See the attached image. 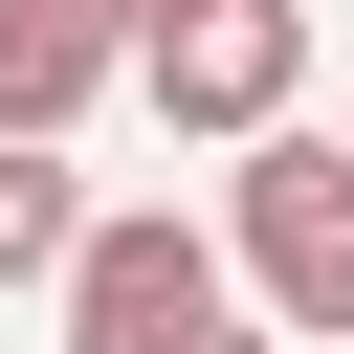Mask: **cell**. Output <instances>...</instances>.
<instances>
[{"mask_svg": "<svg viewBox=\"0 0 354 354\" xmlns=\"http://www.w3.org/2000/svg\"><path fill=\"white\" fill-rule=\"evenodd\" d=\"M199 332H221V243L177 199H111L66 266V354H199Z\"/></svg>", "mask_w": 354, "mask_h": 354, "instance_id": "cell-3", "label": "cell"}, {"mask_svg": "<svg viewBox=\"0 0 354 354\" xmlns=\"http://www.w3.org/2000/svg\"><path fill=\"white\" fill-rule=\"evenodd\" d=\"M66 266H88V199L44 133H0V288H66Z\"/></svg>", "mask_w": 354, "mask_h": 354, "instance_id": "cell-5", "label": "cell"}, {"mask_svg": "<svg viewBox=\"0 0 354 354\" xmlns=\"http://www.w3.org/2000/svg\"><path fill=\"white\" fill-rule=\"evenodd\" d=\"M111 66H133V22H111V0H0V133H44V155H66V133L111 111Z\"/></svg>", "mask_w": 354, "mask_h": 354, "instance_id": "cell-4", "label": "cell"}, {"mask_svg": "<svg viewBox=\"0 0 354 354\" xmlns=\"http://www.w3.org/2000/svg\"><path fill=\"white\" fill-rule=\"evenodd\" d=\"M111 22H133V44H155V22H177V0H111Z\"/></svg>", "mask_w": 354, "mask_h": 354, "instance_id": "cell-6", "label": "cell"}, {"mask_svg": "<svg viewBox=\"0 0 354 354\" xmlns=\"http://www.w3.org/2000/svg\"><path fill=\"white\" fill-rule=\"evenodd\" d=\"M133 88H155L177 133L266 155V133H288V88H310V0H177V22L133 44Z\"/></svg>", "mask_w": 354, "mask_h": 354, "instance_id": "cell-2", "label": "cell"}, {"mask_svg": "<svg viewBox=\"0 0 354 354\" xmlns=\"http://www.w3.org/2000/svg\"><path fill=\"white\" fill-rule=\"evenodd\" d=\"M221 266H243L310 354H354V155H332V133H266V155L221 177Z\"/></svg>", "mask_w": 354, "mask_h": 354, "instance_id": "cell-1", "label": "cell"}]
</instances>
